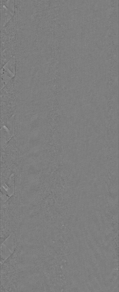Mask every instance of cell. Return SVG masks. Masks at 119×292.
<instances>
[{
	"label": "cell",
	"instance_id": "cell-2",
	"mask_svg": "<svg viewBox=\"0 0 119 292\" xmlns=\"http://www.w3.org/2000/svg\"><path fill=\"white\" fill-rule=\"evenodd\" d=\"M11 123L9 128L6 125H4L1 129V145L5 144L11 138L13 135L14 127L10 129V128L14 126Z\"/></svg>",
	"mask_w": 119,
	"mask_h": 292
},
{
	"label": "cell",
	"instance_id": "cell-1",
	"mask_svg": "<svg viewBox=\"0 0 119 292\" xmlns=\"http://www.w3.org/2000/svg\"><path fill=\"white\" fill-rule=\"evenodd\" d=\"M13 241L12 234L1 245V256L5 259L8 257L13 251Z\"/></svg>",
	"mask_w": 119,
	"mask_h": 292
},
{
	"label": "cell",
	"instance_id": "cell-3",
	"mask_svg": "<svg viewBox=\"0 0 119 292\" xmlns=\"http://www.w3.org/2000/svg\"><path fill=\"white\" fill-rule=\"evenodd\" d=\"M1 206L2 207L10 197L1 192Z\"/></svg>",
	"mask_w": 119,
	"mask_h": 292
}]
</instances>
